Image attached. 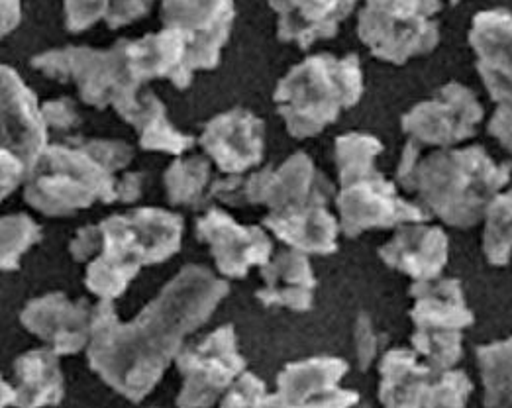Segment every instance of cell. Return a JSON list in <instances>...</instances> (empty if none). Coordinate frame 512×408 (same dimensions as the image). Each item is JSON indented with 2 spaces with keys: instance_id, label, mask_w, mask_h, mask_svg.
<instances>
[{
  "instance_id": "cell-25",
  "label": "cell",
  "mask_w": 512,
  "mask_h": 408,
  "mask_svg": "<svg viewBox=\"0 0 512 408\" xmlns=\"http://www.w3.org/2000/svg\"><path fill=\"white\" fill-rule=\"evenodd\" d=\"M132 55L144 85L154 79H165L179 91L191 87L195 71L189 67L187 42L177 30L163 28L161 32L132 40Z\"/></svg>"
},
{
  "instance_id": "cell-40",
  "label": "cell",
  "mask_w": 512,
  "mask_h": 408,
  "mask_svg": "<svg viewBox=\"0 0 512 408\" xmlns=\"http://www.w3.org/2000/svg\"><path fill=\"white\" fill-rule=\"evenodd\" d=\"M144 189H146V173L126 171L122 177H118L116 201L124 204L138 203L144 197Z\"/></svg>"
},
{
  "instance_id": "cell-7",
  "label": "cell",
  "mask_w": 512,
  "mask_h": 408,
  "mask_svg": "<svg viewBox=\"0 0 512 408\" xmlns=\"http://www.w3.org/2000/svg\"><path fill=\"white\" fill-rule=\"evenodd\" d=\"M208 197L236 208L252 204L277 212L316 201L330 203V199L336 197V189L332 181L316 169L308 153L295 152L277 169L267 165L259 171L234 173L210 183Z\"/></svg>"
},
{
  "instance_id": "cell-4",
  "label": "cell",
  "mask_w": 512,
  "mask_h": 408,
  "mask_svg": "<svg viewBox=\"0 0 512 408\" xmlns=\"http://www.w3.org/2000/svg\"><path fill=\"white\" fill-rule=\"evenodd\" d=\"M103 252L89 261L85 287L99 299L122 297L142 267L157 265L181 250L183 216L142 206L101 220Z\"/></svg>"
},
{
  "instance_id": "cell-18",
  "label": "cell",
  "mask_w": 512,
  "mask_h": 408,
  "mask_svg": "<svg viewBox=\"0 0 512 408\" xmlns=\"http://www.w3.org/2000/svg\"><path fill=\"white\" fill-rule=\"evenodd\" d=\"M48 130L36 93L10 65H2V150L20 157L32 175L50 146Z\"/></svg>"
},
{
  "instance_id": "cell-9",
  "label": "cell",
  "mask_w": 512,
  "mask_h": 408,
  "mask_svg": "<svg viewBox=\"0 0 512 408\" xmlns=\"http://www.w3.org/2000/svg\"><path fill=\"white\" fill-rule=\"evenodd\" d=\"M379 375V401L385 407H465L473 391L463 371L434 369L407 348L381 357Z\"/></svg>"
},
{
  "instance_id": "cell-28",
  "label": "cell",
  "mask_w": 512,
  "mask_h": 408,
  "mask_svg": "<svg viewBox=\"0 0 512 408\" xmlns=\"http://www.w3.org/2000/svg\"><path fill=\"white\" fill-rule=\"evenodd\" d=\"M210 175L212 169L208 157L179 155L169 163L163 175L167 201L175 206H205L210 189Z\"/></svg>"
},
{
  "instance_id": "cell-35",
  "label": "cell",
  "mask_w": 512,
  "mask_h": 408,
  "mask_svg": "<svg viewBox=\"0 0 512 408\" xmlns=\"http://www.w3.org/2000/svg\"><path fill=\"white\" fill-rule=\"evenodd\" d=\"M354 342H356V357L361 371H367L379 354L381 336L373 328V322L367 314H359L354 328Z\"/></svg>"
},
{
  "instance_id": "cell-42",
  "label": "cell",
  "mask_w": 512,
  "mask_h": 408,
  "mask_svg": "<svg viewBox=\"0 0 512 408\" xmlns=\"http://www.w3.org/2000/svg\"><path fill=\"white\" fill-rule=\"evenodd\" d=\"M2 8V36H10L22 18V0H0Z\"/></svg>"
},
{
  "instance_id": "cell-1",
  "label": "cell",
  "mask_w": 512,
  "mask_h": 408,
  "mask_svg": "<svg viewBox=\"0 0 512 408\" xmlns=\"http://www.w3.org/2000/svg\"><path fill=\"white\" fill-rule=\"evenodd\" d=\"M230 285L205 265H185L136 318L120 322L114 301L101 299L93 314L87 361L120 397L140 403L185 348V338L210 320Z\"/></svg>"
},
{
  "instance_id": "cell-8",
  "label": "cell",
  "mask_w": 512,
  "mask_h": 408,
  "mask_svg": "<svg viewBox=\"0 0 512 408\" xmlns=\"http://www.w3.org/2000/svg\"><path fill=\"white\" fill-rule=\"evenodd\" d=\"M440 10V0H365L358 18L359 40L373 57L405 65L440 44Z\"/></svg>"
},
{
  "instance_id": "cell-2",
  "label": "cell",
  "mask_w": 512,
  "mask_h": 408,
  "mask_svg": "<svg viewBox=\"0 0 512 408\" xmlns=\"http://www.w3.org/2000/svg\"><path fill=\"white\" fill-rule=\"evenodd\" d=\"M511 163H495L481 146L440 148L422 157V144L409 140L397 167V183L454 228H471L511 181Z\"/></svg>"
},
{
  "instance_id": "cell-29",
  "label": "cell",
  "mask_w": 512,
  "mask_h": 408,
  "mask_svg": "<svg viewBox=\"0 0 512 408\" xmlns=\"http://www.w3.org/2000/svg\"><path fill=\"white\" fill-rule=\"evenodd\" d=\"M485 407H512V338L477 348Z\"/></svg>"
},
{
  "instance_id": "cell-19",
  "label": "cell",
  "mask_w": 512,
  "mask_h": 408,
  "mask_svg": "<svg viewBox=\"0 0 512 408\" xmlns=\"http://www.w3.org/2000/svg\"><path fill=\"white\" fill-rule=\"evenodd\" d=\"M469 46L477 55V71L495 102L512 101V14L485 10L475 14Z\"/></svg>"
},
{
  "instance_id": "cell-26",
  "label": "cell",
  "mask_w": 512,
  "mask_h": 408,
  "mask_svg": "<svg viewBox=\"0 0 512 408\" xmlns=\"http://www.w3.org/2000/svg\"><path fill=\"white\" fill-rule=\"evenodd\" d=\"M126 124H130L138 134V144L146 152L183 155L195 146V138L177 130L169 116L165 104L150 89H142L140 95L116 112Z\"/></svg>"
},
{
  "instance_id": "cell-30",
  "label": "cell",
  "mask_w": 512,
  "mask_h": 408,
  "mask_svg": "<svg viewBox=\"0 0 512 408\" xmlns=\"http://www.w3.org/2000/svg\"><path fill=\"white\" fill-rule=\"evenodd\" d=\"M483 252L487 261L505 267L512 255V189L499 193L485 210Z\"/></svg>"
},
{
  "instance_id": "cell-20",
  "label": "cell",
  "mask_w": 512,
  "mask_h": 408,
  "mask_svg": "<svg viewBox=\"0 0 512 408\" xmlns=\"http://www.w3.org/2000/svg\"><path fill=\"white\" fill-rule=\"evenodd\" d=\"M379 257L414 281H428L440 277L448 265L450 240L440 226L407 222L397 226L395 236L379 248Z\"/></svg>"
},
{
  "instance_id": "cell-21",
  "label": "cell",
  "mask_w": 512,
  "mask_h": 408,
  "mask_svg": "<svg viewBox=\"0 0 512 408\" xmlns=\"http://www.w3.org/2000/svg\"><path fill=\"white\" fill-rule=\"evenodd\" d=\"M277 14V38L308 50L320 40L336 38L340 24L358 0H267Z\"/></svg>"
},
{
  "instance_id": "cell-14",
  "label": "cell",
  "mask_w": 512,
  "mask_h": 408,
  "mask_svg": "<svg viewBox=\"0 0 512 408\" xmlns=\"http://www.w3.org/2000/svg\"><path fill=\"white\" fill-rule=\"evenodd\" d=\"M197 240L210 248L216 269L230 279H244L252 267L265 265L273 242L261 226H244L228 212L208 206L195 222Z\"/></svg>"
},
{
  "instance_id": "cell-38",
  "label": "cell",
  "mask_w": 512,
  "mask_h": 408,
  "mask_svg": "<svg viewBox=\"0 0 512 408\" xmlns=\"http://www.w3.org/2000/svg\"><path fill=\"white\" fill-rule=\"evenodd\" d=\"M154 2L155 0H110L108 16L104 22L110 30L130 26V24L138 22L140 18L148 16Z\"/></svg>"
},
{
  "instance_id": "cell-6",
  "label": "cell",
  "mask_w": 512,
  "mask_h": 408,
  "mask_svg": "<svg viewBox=\"0 0 512 408\" xmlns=\"http://www.w3.org/2000/svg\"><path fill=\"white\" fill-rule=\"evenodd\" d=\"M32 67L57 83H73L81 101L97 110L114 112L134 101L144 83L138 77L132 40L122 38L112 48L65 46L32 57Z\"/></svg>"
},
{
  "instance_id": "cell-10",
  "label": "cell",
  "mask_w": 512,
  "mask_h": 408,
  "mask_svg": "<svg viewBox=\"0 0 512 408\" xmlns=\"http://www.w3.org/2000/svg\"><path fill=\"white\" fill-rule=\"evenodd\" d=\"M340 191L336 208L342 234L358 238L373 228H397L407 222H426L430 214L418 204L405 201L393 181L373 165L338 175Z\"/></svg>"
},
{
  "instance_id": "cell-12",
  "label": "cell",
  "mask_w": 512,
  "mask_h": 408,
  "mask_svg": "<svg viewBox=\"0 0 512 408\" xmlns=\"http://www.w3.org/2000/svg\"><path fill=\"white\" fill-rule=\"evenodd\" d=\"M163 28L177 30L189 51L193 71H212L236 22L234 0H161Z\"/></svg>"
},
{
  "instance_id": "cell-15",
  "label": "cell",
  "mask_w": 512,
  "mask_h": 408,
  "mask_svg": "<svg viewBox=\"0 0 512 408\" xmlns=\"http://www.w3.org/2000/svg\"><path fill=\"white\" fill-rule=\"evenodd\" d=\"M350 371L342 357L318 356L295 361L277 375V391L271 407H352L358 405V391L342 389L340 383Z\"/></svg>"
},
{
  "instance_id": "cell-41",
  "label": "cell",
  "mask_w": 512,
  "mask_h": 408,
  "mask_svg": "<svg viewBox=\"0 0 512 408\" xmlns=\"http://www.w3.org/2000/svg\"><path fill=\"white\" fill-rule=\"evenodd\" d=\"M489 134L501 142V146L512 153V101L499 102L491 122Z\"/></svg>"
},
{
  "instance_id": "cell-34",
  "label": "cell",
  "mask_w": 512,
  "mask_h": 408,
  "mask_svg": "<svg viewBox=\"0 0 512 408\" xmlns=\"http://www.w3.org/2000/svg\"><path fill=\"white\" fill-rule=\"evenodd\" d=\"M110 0H65V28L81 34L106 20Z\"/></svg>"
},
{
  "instance_id": "cell-17",
  "label": "cell",
  "mask_w": 512,
  "mask_h": 408,
  "mask_svg": "<svg viewBox=\"0 0 512 408\" xmlns=\"http://www.w3.org/2000/svg\"><path fill=\"white\" fill-rule=\"evenodd\" d=\"M199 144L222 173H248L263 161L265 124L248 108H232L206 122Z\"/></svg>"
},
{
  "instance_id": "cell-33",
  "label": "cell",
  "mask_w": 512,
  "mask_h": 408,
  "mask_svg": "<svg viewBox=\"0 0 512 408\" xmlns=\"http://www.w3.org/2000/svg\"><path fill=\"white\" fill-rule=\"evenodd\" d=\"M273 393L252 371H244L220 399L222 407H271Z\"/></svg>"
},
{
  "instance_id": "cell-16",
  "label": "cell",
  "mask_w": 512,
  "mask_h": 408,
  "mask_svg": "<svg viewBox=\"0 0 512 408\" xmlns=\"http://www.w3.org/2000/svg\"><path fill=\"white\" fill-rule=\"evenodd\" d=\"M95 306L87 299L71 301L65 293L32 299L20 312L22 326L59 356H75L89 348Z\"/></svg>"
},
{
  "instance_id": "cell-43",
  "label": "cell",
  "mask_w": 512,
  "mask_h": 408,
  "mask_svg": "<svg viewBox=\"0 0 512 408\" xmlns=\"http://www.w3.org/2000/svg\"><path fill=\"white\" fill-rule=\"evenodd\" d=\"M0 405L2 407H16V389L8 381H2V395H0Z\"/></svg>"
},
{
  "instance_id": "cell-22",
  "label": "cell",
  "mask_w": 512,
  "mask_h": 408,
  "mask_svg": "<svg viewBox=\"0 0 512 408\" xmlns=\"http://www.w3.org/2000/svg\"><path fill=\"white\" fill-rule=\"evenodd\" d=\"M277 240L293 250L308 255H330L338 252V234L342 232L340 218H336L328 203H316L269 212L261 220Z\"/></svg>"
},
{
  "instance_id": "cell-39",
  "label": "cell",
  "mask_w": 512,
  "mask_h": 408,
  "mask_svg": "<svg viewBox=\"0 0 512 408\" xmlns=\"http://www.w3.org/2000/svg\"><path fill=\"white\" fill-rule=\"evenodd\" d=\"M0 173L2 199H8L16 189L24 187L30 177L28 165L8 150H0Z\"/></svg>"
},
{
  "instance_id": "cell-37",
  "label": "cell",
  "mask_w": 512,
  "mask_h": 408,
  "mask_svg": "<svg viewBox=\"0 0 512 408\" xmlns=\"http://www.w3.org/2000/svg\"><path fill=\"white\" fill-rule=\"evenodd\" d=\"M103 246L104 234L101 222L87 224L75 232V238L69 244V252L77 263H89L91 259H95L103 252Z\"/></svg>"
},
{
  "instance_id": "cell-24",
  "label": "cell",
  "mask_w": 512,
  "mask_h": 408,
  "mask_svg": "<svg viewBox=\"0 0 512 408\" xmlns=\"http://www.w3.org/2000/svg\"><path fill=\"white\" fill-rule=\"evenodd\" d=\"M409 293L414 299L410 320L416 330H465L475 322L460 279L414 281Z\"/></svg>"
},
{
  "instance_id": "cell-5",
  "label": "cell",
  "mask_w": 512,
  "mask_h": 408,
  "mask_svg": "<svg viewBox=\"0 0 512 408\" xmlns=\"http://www.w3.org/2000/svg\"><path fill=\"white\" fill-rule=\"evenodd\" d=\"M363 97V69L356 53H314L277 83L273 102L295 140L322 134Z\"/></svg>"
},
{
  "instance_id": "cell-13",
  "label": "cell",
  "mask_w": 512,
  "mask_h": 408,
  "mask_svg": "<svg viewBox=\"0 0 512 408\" xmlns=\"http://www.w3.org/2000/svg\"><path fill=\"white\" fill-rule=\"evenodd\" d=\"M483 120V106L461 83L444 85L432 99L418 102L403 116L401 126L410 140L422 146L452 148L469 140Z\"/></svg>"
},
{
  "instance_id": "cell-27",
  "label": "cell",
  "mask_w": 512,
  "mask_h": 408,
  "mask_svg": "<svg viewBox=\"0 0 512 408\" xmlns=\"http://www.w3.org/2000/svg\"><path fill=\"white\" fill-rule=\"evenodd\" d=\"M59 354L52 348H36L18 357L12 365L16 407L59 405L65 397V375Z\"/></svg>"
},
{
  "instance_id": "cell-3",
  "label": "cell",
  "mask_w": 512,
  "mask_h": 408,
  "mask_svg": "<svg viewBox=\"0 0 512 408\" xmlns=\"http://www.w3.org/2000/svg\"><path fill=\"white\" fill-rule=\"evenodd\" d=\"M132 159V146L122 140L71 136L53 142L24 185V201L50 218H67L95 203H118L116 173Z\"/></svg>"
},
{
  "instance_id": "cell-31",
  "label": "cell",
  "mask_w": 512,
  "mask_h": 408,
  "mask_svg": "<svg viewBox=\"0 0 512 408\" xmlns=\"http://www.w3.org/2000/svg\"><path fill=\"white\" fill-rule=\"evenodd\" d=\"M42 240V226L24 212L8 214L0 222V242H2V271H16L22 255Z\"/></svg>"
},
{
  "instance_id": "cell-36",
  "label": "cell",
  "mask_w": 512,
  "mask_h": 408,
  "mask_svg": "<svg viewBox=\"0 0 512 408\" xmlns=\"http://www.w3.org/2000/svg\"><path fill=\"white\" fill-rule=\"evenodd\" d=\"M42 112L48 122V128L55 132H69V130L81 126V122H83L81 112L77 110V104L69 97H59V99L44 102Z\"/></svg>"
},
{
  "instance_id": "cell-23",
  "label": "cell",
  "mask_w": 512,
  "mask_h": 408,
  "mask_svg": "<svg viewBox=\"0 0 512 408\" xmlns=\"http://www.w3.org/2000/svg\"><path fill=\"white\" fill-rule=\"evenodd\" d=\"M263 287L256 293L263 306H281L293 312H308L314 306L316 275L308 254L289 248L259 267Z\"/></svg>"
},
{
  "instance_id": "cell-32",
  "label": "cell",
  "mask_w": 512,
  "mask_h": 408,
  "mask_svg": "<svg viewBox=\"0 0 512 408\" xmlns=\"http://www.w3.org/2000/svg\"><path fill=\"white\" fill-rule=\"evenodd\" d=\"M410 344L434 369H454L463 356V330H414Z\"/></svg>"
},
{
  "instance_id": "cell-11",
  "label": "cell",
  "mask_w": 512,
  "mask_h": 408,
  "mask_svg": "<svg viewBox=\"0 0 512 408\" xmlns=\"http://www.w3.org/2000/svg\"><path fill=\"white\" fill-rule=\"evenodd\" d=\"M183 377L177 397L179 407H210L220 403L232 383L246 371V359L238 350L232 324L212 330L197 344L183 348L175 359Z\"/></svg>"
},
{
  "instance_id": "cell-44",
  "label": "cell",
  "mask_w": 512,
  "mask_h": 408,
  "mask_svg": "<svg viewBox=\"0 0 512 408\" xmlns=\"http://www.w3.org/2000/svg\"><path fill=\"white\" fill-rule=\"evenodd\" d=\"M450 2H452V4H458V2H460V0H450Z\"/></svg>"
}]
</instances>
